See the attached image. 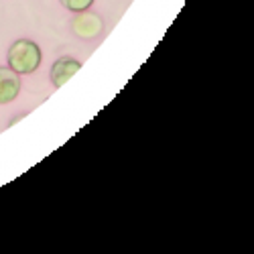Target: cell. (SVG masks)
<instances>
[{"label": "cell", "instance_id": "obj_1", "mask_svg": "<svg viewBox=\"0 0 254 254\" xmlns=\"http://www.w3.org/2000/svg\"><path fill=\"white\" fill-rule=\"evenodd\" d=\"M8 67L16 71L18 75H29L39 69L41 61H43V53L41 47L31 39H16L8 47Z\"/></svg>", "mask_w": 254, "mask_h": 254}, {"label": "cell", "instance_id": "obj_2", "mask_svg": "<svg viewBox=\"0 0 254 254\" xmlns=\"http://www.w3.org/2000/svg\"><path fill=\"white\" fill-rule=\"evenodd\" d=\"M71 33L81 41H94L104 33V18L90 8L75 12L71 18Z\"/></svg>", "mask_w": 254, "mask_h": 254}, {"label": "cell", "instance_id": "obj_3", "mask_svg": "<svg viewBox=\"0 0 254 254\" xmlns=\"http://www.w3.org/2000/svg\"><path fill=\"white\" fill-rule=\"evenodd\" d=\"M81 69V61L75 59V57H59L53 65H51V71H49V77H51V83L55 88H63L65 83Z\"/></svg>", "mask_w": 254, "mask_h": 254}, {"label": "cell", "instance_id": "obj_4", "mask_svg": "<svg viewBox=\"0 0 254 254\" xmlns=\"http://www.w3.org/2000/svg\"><path fill=\"white\" fill-rule=\"evenodd\" d=\"M20 75L12 71L10 67H0V106L10 104L20 94Z\"/></svg>", "mask_w": 254, "mask_h": 254}, {"label": "cell", "instance_id": "obj_5", "mask_svg": "<svg viewBox=\"0 0 254 254\" xmlns=\"http://www.w3.org/2000/svg\"><path fill=\"white\" fill-rule=\"evenodd\" d=\"M59 2L63 8H67L71 12H81V10H88L94 4V0H59Z\"/></svg>", "mask_w": 254, "mask_h": 254}]
</instances>
